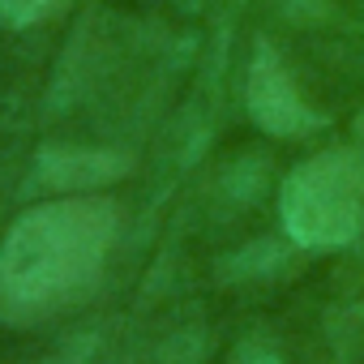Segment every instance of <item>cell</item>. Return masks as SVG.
<instances>
[{"instance_id":"6da1fadb","label":"cell","mask_w":364,"mask_h":364,"mask_svg":"<svg viewBox=\"0 0 364 364\" xmlns=\"http://www.w3.org/2000/svg\"><path fill=\"white\" fill-rule=\"evenodd\" d=\"M120 206L103 193H69L31 206L0 240V304L9 317H39L82 296L112 253Z\"/></svg>"},{"instance_id":"7a4b0ae2","label":"cell","mask_w":364,"mask_h":364,"mask_svg":"<svg viewBox=\"0 0 364 364\" xmlns=\"http://www.w3.org/2000/svg\"><path fill=\"white\" fill-rule=\"evenodd\" d=\"M279 215L300 249H343L364 228V141L330 146L287 171Z\"/></svg>"},{"instance_id":"3957f363","label":"cell","mask_w":364,"mask_h":364,"mask_svg":"<svg viewBox=\"0 0 364 364\" xmlns=\"http://www.w3.org/2000/svg\"><path fill=\"white\" fill-rule=\"evenodd\" d=\"M245 99H249V116L262 133L270 137H304L317 133L326 120L317 107L304 103V95L296 90L283 56L270 43L253 48V65H249V82H245Z\"/></svg>"},{"instance_id":"277c9868","label":"cell","mask_w":364,"mask_h":364,"mask_svg":"<svg viewBox=\"0 0 364 364\" xmlns=\"http://www.w3.org/2000/svg\"><path fill=\"white\" fill-rule=\"evenodd\" d=\"M124 159L120 154H99V150H52L43 154L39 180L56 193H99L112 180H120Z\"/></svg>"},{"instance_id":"5b68a950","label":"cell","mask_w":364,"mask_h":364,"mask_svg":"<svg viewBox=\"0 0 364 364\" xmlns=\"http://www.w3.org/2000/svg\"><path fill=\"white\" fill-rule=\"evenodd\" d=\"M65 0H0V18L9 26H35L43 18H52Z\"/></svg>"},{"instance_id":"8992f818","label":"cell","mask_w":364,"mask_h":364,"mask_svg":"<svg viewBox=\"0 0 364 364\" xmlns=\"http://www.w3.org/2000/svg\"><path fill=\"white\" fill-rule=\"evenodd\" d=\"M355 129H360V137H364V112H360V120H355Z\"/></svg>"}]
</instances>
